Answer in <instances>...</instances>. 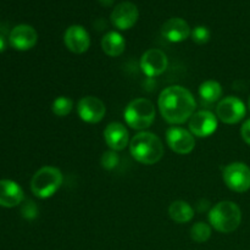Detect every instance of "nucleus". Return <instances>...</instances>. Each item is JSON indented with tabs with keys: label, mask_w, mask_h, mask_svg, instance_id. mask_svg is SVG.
<instances>
[{
	"label": "nucleus",
	"mask_w": 250,
	"mask_h": 250,
	"mask_svg": "<svg viewBox=\"0 0 250 250\" xmlns=\"http://www.w3.org/2000/svg\"><path fill=\"white\" fill-rule=\"evenodd\" d=\"M211 236V229L204 222H198L190 229V238L197 243H204Z\"/></svg>",
	"instance_id": "obj_22"
},
{
	"label": "nucleus",
	"mask_w": 250,
	"mask_h": 250,
	"mask_svg": "<svg viewBox=\"0 0 250 250\" xmlns=\"http://www.w3.org/2000/svg\"><path fill=\"white\" fill-rule=\"evenodd\" d=\"M190 36H192L193 42H195L197 44H205L210 41L211 33H210L208 27L198 26L190 32Z\"/></svg>",
	"instance_id": "obj_23"
},
{
	"label": "nucleus",
	"mask_w": 250,
	"mask_h": 250,
	"mask_svg": "<svg viewBox=\"0 0 250 250\" xmlns=\"http://www.w3.org/2000/svg\"><path fill=\"white\" fill-rule=\"evenodd\" d=\"M224 181L229 189L244 193L250 188V168L243 163H232L224 170Z\"/></svg>",
	"instance_id": "obj_6"
},
{
	"label": "nucleus",
	"mask_w": 250,
	"mask_h": 250,
	"mask_svg": "<svg viewBox=\"0 0 250 250\" xmlns=\"http://www.w3.org/2000/svg\"><path fill=\"white\" fill-rule=\"evenodd\" d=\"M168 214L173 221L178 224H185V222H189L194 217V210L187 202L176 200L168 208Z\"/></svg>",
	"instance_id": "obj_19"
},
{
	"label": "nucleus",
	"mask_w": 250,
	"mask_h": 250,
	"mask_svg": "<svg viewBox=\"0 0 250 250\" xmlns=\"http://www.w3.org/2000/svg\"><path fill=\"white\" fill-rule=\"evenodd\" d=\"M129 151L138 163L153 165L163 158L164 144L156 134L151 132H139L132 138Z\"/></svg>",
	"instance_id": "obj_2"
},
{
	"label": "nucleus",
	"mask_w": 250,
	"mask_h": 250,
	"mask_svg": "<svg viewBox=\"0 0 250 250\" xmlns=\"http://www.w3.org/2000/svg\"><path fill=\"white\" fill-rule=\"evenodd\" d=\"M139 17L138 7L131 1H122L115 6L112 10L111 16V23L114 27L121 29V31H126V29L132 28L134 24L137 23Z\"/></svg>",
	"instance_id": "obj_8"
},
{
	"label": "nucleus",
	"mask_w": 250,
	"mask_h": 250,
	"mask_svg": "<svg viewBox=\"0 0 250 250\" xmlns=\"http://www.w3.org/2000/svg\"><path fill=\"white\" fill-rule=\"evenodd\" d=\"M241 134H242V138L244 139V142L250 146V119L247 120V121L243 124V126H242Z\"/></svg>",
	"instance_id": "obj_26"
},
{
	"label": "nucleus",
	"mask_w": 250,
	"mask_h": 250,
	"mask_svg": "<svg viewBox=\"0 0 250 250\" xmlns=\"http://www.w3.org/2000/svg\"><path fill=\"white\" fill-rule=\"evenodd\" d=\"M125 120L131 128L146 129L151 126L155 120V107L149 99L138 98L127 105L125 109Z\"/></svg>",
	"instance_id": "obj_5"
},
{
	"label": "nucleus",
	"mask_w": 250,
	"mask_h": 250,
	"mask_svg": "<svg viewBox=\"0 0 250 250\" xmlns=\"http://www.w3.org/2000/svg\"><path fill=\"white\" fill-rule=\"evenodd\" d=\"M189 129L193 136L199 138L209 137L217 129V117L208 110H202L189 119Z\"/></svg>",
	"instance_id": "obj_9"
},
{
	"label": "nucleus",
	"mask_w": 250,
	"mask_h": 250,
	"mask_svg": "<svg viewBox=\"0 0 250 250\" xmlns=\"http://www.w3.org/2000/svg\"><path fill=\"white\" fill-rule=\"evenodd\" d=\"M209 221L216 231L231 233L241 225L242 211L236 203L220 202L210 210Z\"/></svg>",
	"instance_id": "obj_3"
},
{
	"label": "nucleus",
	"mask_w": 250,
	"mask_h": 250,
	"mask_svg": "<svg viewBox=\"0 0 250 250\" xmlns=\"http://www.w3.org/2000/svg\"><path fill=\"white\" fill-rule=\"evenodd\" d=\"M102 48L106 55L115 58L124 53L126 48V42L119 32L111 31L103 37Z\"/></svg>",
	"instance_id": "obj_18"
},
{
	"label": "nucleus",
	"mask_w": 250,
	"mask_h": 250,
	"mask_svg": "<svg viewBox=\"0 0 250 250\" xmlns=\"http://www.w3.org/2000/svg\"><path fill=\"white\" fill-rule=\"evenodd\" d=\"M22 214H23V216L26 217V219H34V217L37 216V208L36 205H34V203H27V204L24 205L23 209H22Z\"/></svg>",
	"instance_id": "obj_25"
},
{
	"label": "nucleus",
	"mask_w": 250,
	"mask_h": 250,
	"mask_svg": "<svg viewBox=\"0 0 250 250\" xmlns=\"http://www.w3.org/2000/svg\"><path fill=\"white\" fill-rule=\"evenodd\" d=\"M195 107V99L192 93L181 85L166 88L159 97V109L168 124H183L192 117Z\"/></svg>",
	"instance_id": "obj_1"
},
{
	"label": "nucleus",
	"mask_w": 250,
	"mask_h": 250,
	"mask_svg": "<svg viewBox=\"0 0 250 250\" xmlns=\"http://www.w3.org/2000/svg\"><path fill=\"white\" fill-rule=\"evenodd\" d=\"M141 68L149 77H156L167 68V56L159 49H149L142 55Z\"/></svg>",
	"instance_id": "obj_13"
},
{
	"label": "nucleus",
	"mask_w": 250,
	"mask_h": 250,
	"mask_svg": "<svg viewBox=\"0 0 250 250\" xmlns=\"http://www.w3.org/2000/svg\"><path fill=\"white\" fill-rule=\"evenodd\" d=\"M119 155L116 154V151H105L102 156V165L103 167L106 168V170H112V168L116 167L119 165Z\"/></svg>",
	"instance_id": "obj_24"
},
{
	"label": "nucleus",
	"mask_w": 250,
	"mask_h": 250,
	"mask_svg": "<svg viewBox=\"0 0 250 250\" xmlns=\"http://www.w3.org/2000/svg\"><path fill=\"white\" fill-rule=\"evenodd\" d=\"M73 103L70 98L67 97H59L56 98L51 105V110H53L54 115L59 117H65L72 111Z\"/></svg>",
	"instance_id": "obj_21"
},
{
	"label": "nucleus",
	"mask_w": 250,
	"mask_h": 250,
	"mask_svg": "<svg viewBox=\"0 0 250 250\" xmlns=\"http://www.w3.org/2000/svg\"><path fill=\"white\" fill-rule=\"evenodd\" d=\"M104 138L111 150H124L128 144V131L120 122H111L104 129Z\"/></svg>",
	"instance_id": "obj_16"
},
{
	"label": "nucleus",
	"mask_w": 250,
	"mask_h": 250,
	"mask_svg": "<svg viewBox=\"0 0 250 250\" xmlns=\"http://www.w3.org/2000/svg\"><path fill=\"white\" fill-rule=\"evenodd\" d=\"M77 112L81 119L88 124H98L102 121L106 112L105 104L95 97H84L78 102Z\"/></svg>",
	"instance_id": "obj_10"
},
{
	"label": "nucleus",
	"mask_w": 250,
	"mask_h": 250,
	"mask_svg": "<svg viewBox=\"0 0 250 250\" xmlns=\"http://www.w3.org/2000/svg\"><path fill=\"white\" fill-rule=\"evenodd\" d=\"M248 105H249V110H250V98H249V104Z\"/></svg>",
	"instance_id": "obj_29"
},
{
	"label": "nucleus",
	"mask_w": 250,
	"mask_h": 250,
	"mask_svg": "<svg viewBox=\"0 0 250 250\" xmlns=\"http://www.w3.org/2000/svg\"><path fill=\"white\" fill-rule=\"evenodd\" d=\"M99 1L103 6H111L115 0H99Z\"/></svg>",
	"instance_id": "obj_28"
},
{
	"label": "nucleus",
	"mask_w": 250,
	"mask_h": 250,
	"mask_svg": "<svg viewBox=\"0 0 250 250\" xmlns=\"http://www.w3.org/2000/svg\"><path fill=\"white\" fill-rule=\"evenodd\" d=\"M168 146L177 154H189L194 149V137L187 129L181 127H171L166 132Z\"/></svg>",
	"instance_id": "obj_11"
},
{
	"label": "nucleus",
	"mask_w": 250,
	"mask_h": 250,
	"mask_svg": "<svg viewBox=\"0 0 250 250\" xmlns=\"http://www.w3.org/2000/svg\"><path fill=\"white\" fill-rule=\"evenodd\" d=\"M37 41H38L37 31L29 24H19L10 32V45L16 50H29L36 45Z\"/></svg>",
	"instance_id": "obj_14"
},
{
	"label": "nucleus",
	"mask_w": 250,
	"mask_h": 250,
	"mask_svg": "<svg viewBox=\"0 0 250 250\" xmlns=\"http://www.w3.org/2000/svg\"><path fill=\"white\" fill-rule=\"evenodd\" d=\"M62 173L54 166H44L34 173L31 181V189L41 199L50 198L62 185Z\"/></svg>",
	"instance_id": "obj_4"
},
{
	"label": "nucleus",
	"mask_w": 250,
	"mask_h": 250,
	"mask_svg": "<svg viewBox=\"0 0 250 250\" xmlns=\"http://www.w3.org/2000/svg\"><path fill=\"white\" fill-rule=\"evenodd\" d=\"M5 49H6V41H5L4 37L0 34V53H2Z\"/></svg>",
	"instance_id": "obj_27"
},
{
	"label": "nucleus",
	"mask_w": 250,
	"mask_h": 250,
	"mask_svg": "<svg viewBox=\"0 0 250 250\" xmlns=\"http://www.w3.org/2000/svg\"><path fill=\"white\" fill-rule=\"evenodd\" d=\"M63 42L66 48L76 54H82L89 49L90 37L84 27L80 24H73L66 29L63 34Z\"/></svg>",
	"instance_id": "obj_12"
},
{
	"label": "nucleus",
	"mask_w": 250,
	"mask_h": 250,
	"mask_svg": "<svg viewBox=\"0 0 250 250\" xmlns=\"http://www.w3.org/2000/svg\"><path fill=\"white\" fill-rule=\"evenodd\" d=\"M246 105L239 98L227 97L222 99L216 106L217 117L222 122L229 125H233L243 120L246 116Z\"/></svg>",
	"instance_id": "obj_7"
},
{
	"label": "nucleus",
	"mask_w": 250,
	"mask_h": 250,
	"mask_svg": "<svg viewBox=\"0 0 250 250\" xmlns=\"http://www.w3.org/2000/svg\"><path fill=\"white\" fill-rule=\"evenodd\" d=\"M222 95V87L216 81H207L199 87V97L205 104L216 103Z\"/></svg>",
	"instance_id": "obj_20"
},
{
	"label": "nucleus",
	"mask_w": 250,
	"mask_h": 250,
	"mask_svg": "<svg viewBox=\"0 0 250 250\" xmlns=\"http://www.w3.org/2000/svg\"><path fill=\"white\" fill-rule=\"evenodd\" d=\"M23 198V190L16 182L10 180L0 181V207H17L21 204Z\"/></svg>",
	"instance_id": "obj_17"
},
{
	"label": "nucleus",
	"mask_w": 250,
	"mask_h": 250,
	"mask_svg": "<svg viewBox=\"0 0 250 250\" xmlns=\"http://www.w3.org/2000/svg\"><path fill=\"white\" fill-rule=\"evenodd\" d=\"M161 34L171 43H181L190 36L189 24L182 19L173 17L167 20L161 27Z\"/></svg>",
	"instance_id": "obj_15"
}]
</instances>
